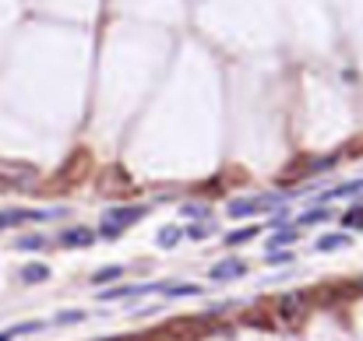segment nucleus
Instances as JSON below:
<instances>
[{"label":"nucleus","instance_id":"obj_1","mask_svg":"<svg viewBox=\"0 0 363 341\" xmlns=\"http://www.w3.org/2000/svg\"><path fill=\"white\" fill-rule=\"evenodd\" d=\"M152 211L148 204H120V208H106V214H103V226H99V236L103 239H120L124 236V229H131V226H138L145 214Z\"/></svg>","mask_w":363,"mask_h":341},{"label":"nucleus","instance_id":"obj_2","mask_svg":"<svg viewBox=\"0 0 363 341\" xmlns=\"http://www.w3.org/2000/svg\"><path fill=\"white\" fill-rule=\"evenodd\" d=\"M286 194H261V197H236L229 201V219H247V214H258V211H268L282 204Z\"/></svg>","mask_w":363,"mask_h":341},{"label":"nucleus","instance_id":"obj_3","mask_svg":"<svg viewBox=\"0 0 363 341\" xmlns=\"http://www.w3.org/2000/svg\"><path fill=\"white\" fill-rule=\"evenodd\" d=\"M56 214H64V208H56V211H25V208L0 211V229H14L25 222H46V219H56Z\"/></svg>","mask_w":363,"mask_h":341},{"label":"nucleus","instance_id":"obj_4","mask_svg":"<svg viewBox=\"0 0 363 341\" xmlns=\"http://www.w3.org/2000/svg\"><path fill=\"white\" fill-rule=\"evenodd\" d=\"M251 271V264L247 261H240V257H226V261H219L216 267H211L208 271V278H211V282H236V278H244Z\"/></svg>","mask_w":363,"mask_h":341},{"label":"nucleus","instance_id":"obj_5","mask_svg":"<svg viewBox=\"0 0 363 341\" xmlns=\"http://www.w3.org/2000/svg\"><path fill=\"white\" fill-rule=\"evenodd\" d=\"M56 243L64 246V250H85V246H92V243H96V232L88 229V226H71V229L60 232Z\"/></svg>","mask_w":363,"mask_h":341},{"label":"nucleus","instance_id":"obj_6","mask_svg":"<svg viewBox=\"0 0 363 341\" xmlns=\"http://www.w3.org/2000/svg\"><path fill=\"white\" fill-rule=\"evenodd\" d=\"M349 243H353V236H349V232L342 229V232H328V236H321V239H318L314 246H318L321 254H331V250H346Z\"/></svg>","mask_w":363,"mask_h":341},{"label":"nucleus","instance_id":"obj_7","mask_svg":"<svg viewBox=\"0 0 363 341\" xmlns=\"http://www.w3.org/2000/svg\"><path fill=\"white\" fill-rule=\"evenodd\" d=\"M46 327V320H28V324H14V327H8V331H0V341H14V338H21V334H39Z\"/></svg>","mask_w":363,"mask_h":341},{"label":"nucleus","instance_id":"obj_8","mask_svg":"<svg viewBox=\"0 0 363 341\" xmlns=\"http://www.w3.org/2000/svg\"><path fill=\"white\" fill-rule=\"evenodd\" d=\"M328 219H331V208H311V211H304L296 219V229H311V226H321Z\"/></svg>","mask_w":363,"mask_h":341},{"label":"nucleus","instance_id":"obj_9","mask_svg":"<svg viewBox=\"0 0 363 341\" xmlns=\"http://www.w3.org/2000/svg\"><path fill=\"white\" fill-rule=\"evenodd\" d=\"M18 278H21L25 285H39V282H46V278H50V267L46 264H28V267L18 271Z\"/></svg>","mask_w":363,"mask_h":341},{"label":"nucleus","instance_id":"obj_10","mask_svg":"<svg viewBox=\"0 0 363 341\" xmlns=\"http://www.w3.org/2000/svg\"><path fill=\"white\" fill-rule=\"evenodd\" d=\"M180 239H184V229H180V226H163L159 236H156V243L163 246V250H173Z\"/></svg>","mask_w":363,"mask_h":341},{"label":"nucleus","instance_id":"obj_11","mask_svg":"<svg viewBox=\"0 0 363 341\" xmlns=\"http://www.w3.org/2000/svg\"><path fill=\"white\" fill-rule=\"evenodd\" d=\"M356 194H363V179H353V183H342V187H335V190H328L321 201H339V197H356Z\"/></svg>","mask_w":363,"mask_h":341},{"label":"nucleus","instance_id":"obj_12","mask_svg":"<svg viewBox=\"0 0 363 341\" xmlns=\"http://www.w3.org/2000/svg\"><path fill=\"white\" fill-rule=\"evenodd\" d=\"M279 314H282L286 320H296L293 314H304V296H282V299H279Z\"/></svg>","mask_w":363,"mask_h":341},{"label":"nucleus","instance_id":"obj_13","mask_svg":"<svg viewBox=\"0 0 363 341\" xmlns=\"http://www.w3.org/2000/svg\"><path fill=\"white\" fill-rule=\"evenodd\" d=\"M258 232H261V226H247V229H233V232H229V236H226L222 243H226V246H244V243H251V239H254Z\"/></svg>","mask_w":363,"mask_h":341},{"label":"nucleus","instance_id":"obj_14","mask_svg":"<svg viewBox=\"0 0 363 341\" xmlns=\"http://www.w3.org/2000/svg\"><path fill=\"white\" fill-rule=\"evenodd\" d=\"M120 278H124V267H120V264L99 267V271L92 274V285H110V282H120Z\"/></svg>","mask_w":363,"mask_h":341},{"label":"nucleus","instance_id":"obj_15","mask_svg":"<svg viewBox=\"0 0 363 341\" xmlns=\"http://www.w3.org/2000/svg\"><path fill=\"white\" fill-rule=\"evenodd\" d=\"M205 289L194 285V282H180V285H166V296L169 299H184V296H201Z\"/></svg>","mask_w":363,"mask_h":341},{"label":"nucleus","instance_id":"obj_16","mask_svg":"<svg viewBox=\"0 0 363 341\" xmlns=\"http://www.w3.org/2000/svg\"><path fill=\"white\" fill-rule=\"evenodd\" d=\"M14 246H18V250H25V254H36V250H46L50 239L46 236H21Z\"/></svg>","mask_w":363,"mask_h":341},{"label":"nucleus","instance_id":"obj_17","mask_svg":"<svg viewBox=\"0 0 363 341\" xmlns=\"http://www.w3.org/2000/svg\"><path fill=\"white\" fill-rule=\"evenodd\" d=\"M296 239H300V229H289V226H286V229H279L276 236L268 239V250H276V246H289V243H296Z\"/></svg>","mask_w":363,"mask_h":341},{"label":"nucleus","instance_id":"obj_18","mask_svg":"<svg viewBox=\"0 0 363 341\" xmlns=\"http://www.w3.org/2000/svg\"><path fill=\"white\" fill-rule=\"evenodd\" d=\"M342 226H346V232H349V229H360V232H363V201L353 204V208L342 214Z\"/></svg>","mask_w":363,"mask_h":341},{"label":"nucleus","instance_id":"obj_19","mask_svg":"<svg viewBox=\"0 0 363 341\" xmlns=\"http://www.w3.org/2000/svg\"><path fill=\"white\" fill-rule=\"evenodd\" d=\"M88 314L85 309H60V314L53 317V324H78V320H85Z\"/></svg>","mask_w":363,"mask_h":341},{"label":"nucleus","instance_id":"obj_20","mask_svg":"<svg viewBox=\"0 0 363 341\" xmlns=\"http://www.w3.org/2000/svg\"><path fill=\"white\" fill-rule=\"evenodd\" d=\"M184 236H187V239H194V243H201V239H208V236H211V222H201V226H187V229H184Z\"/></svg>","mask_w":363,"mask_h":341},{"label":"nucleus","instance_id":"obj_21","mask_svg":"<svg viewBox=\"0 0 363 341\" xmlns=\"http://www.w3.org/2000/svg\"><path fill=\"white\" fill-rule=\"evenodd\" d=\"M180 214H184V219H198L201 222V219H208L211 211H208V204H184V208H180Z\"/></svg>","mask_w":363,"mask_h":341},{"label":"nucleus","instance_id":"obj_22","mask_svg":"<svg viewBox=\"0 0 363 341\" xmlns=\"http://www.w3.org/2000/svg\"><path fill=\"white\" fill-rule=\"evenodd\" d=\"M265 261H268V264H289V261H293V254H289V250H268V254H265Z\"/></svg>","mask_w":363,"mask_h":341},{"label":"nucleus","instance_id":"obj_23","mask_svg":"<svg viewBox=\"0 0 363 341\" xmlns=\"http://www.w3.org/2000/svg\"><path fill=\"white\" fill-rule=\"evenodd\" d=\"M286 226H289V211H279L268 219V229H286Z\"/></svg>","mask_w":363,"mask_h":341}]
</instances>
